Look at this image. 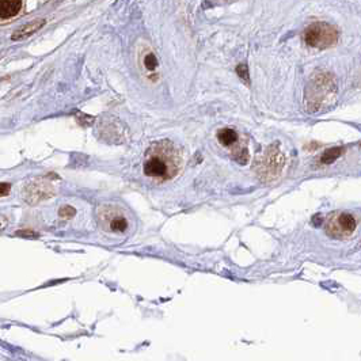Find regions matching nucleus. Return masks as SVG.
<instances>
[{
  "label": "nucleus",
  "instance_id": "1",
  "mask_svg": "<svg viewBox=\"0 0 361 361\" xmlns=\"http://www.w3.org/2000/svg\"><path fill=\"white\" fill-rule=\"evenodd\" d=\"M183 164L182 154L170 140H160L148 148L144 155V174L156 182L175 178Z\"/></svg>",
  "mask_w": 361,
  "mask_h": 361
},
{
  "label": "nucleus",
  "instance_id": "2",
  "mask_svg": "<svg viewBox=\"0 0 361 361\" xmlns=\"http://www.w3.org/2000/svg\"><path fill=\"white\" fill-rule=\"evenodd\" d=\"M306 109L312 114L330 110L337 102V84L329 74H318L311 78L306 89Z\"/></svg>",
  "mask_w": 361,
  "mask_h": 361
},
{
  "label": "nucleus",
  "instance_id": "3",
  "mask_svg": "<svg viewBox=\"0 0 361 361\" xmlns=\"http://www.w3.org/2000/svg\"><path fill=\"white\" fill-rule=\"evenodd\" d=\"M285 164V156L280 150L279 144H272L257 162V174L265 182L276 179Z\"/></svg>",
  "mask_w": 361,
  "mask_h": 361
},
{
  "label": "nucleus",
  "instance_id": "4",
  "mask_svg": "<svg viewBox=\"0 0 361 361\" xmlns=\"http://www.w3.org/2000/svg\"><path fill=\"white\" fill-rule=\"evenodd\" d=\"M307 45L316 49H326L335 45L338 41V31L326 22H316L308 26L304 33Z\"/></svg>",
  "mask_w": 361,
  "mask_h": 361
},
{
  "label": "nucleus",
  "instance_id": "5",
  "mask_svg": "<svg viewBox=\"0 0 361 361\" xmlns=\"http://www.w3.org/2000/svg\"><path fill=\"white\" fill-rule=\"evenodd\" d=\"M356 227H357V222L352 215L338 212L330 216V219L326 222V232L331 238L344 239V238L350 237L354 232Z\"/></svg>",
  "mask_w": 361,
  "mask_h": 361
},
{
  "label": "nucleus",
  "instance_id": "6",
  "mask_svg": "<svg viewBox=\"0 0 361 361\" xmlns=\"http://www.w3.org/2000/svg\"><path fill=\"white\" fill-rule=\"evenodd\" d=\"M101 223L112 233H125L129 229V219L125 210L118 206H103L101 209Z\"/></svg>",
  "mask_w": 361,
  "mask_h": 361
},
{
  "label": "nucleus",
  "instance_id": "7",
  "mask_svg": "<svg viewBox=\"0 0 361 361\" xmlns=\"http://www.w3.org/2000/svg\"><path fill=\"white\" fill-rule=\"evenodd\" d=\"M218 140H219V143L223 144L225 148H229V150L241 141L237 131H233V129L231 128H224L222 129V131H219Z\"/></svg>",
  "mask_w": 361,
  "mask_h": 361
},
{
  "label": "nucleus",
  "instance_id": "8",
  "mask_svg": "<svg viewBox=\"0 0 361 361\" xmlns=\"http://www.w3.org/2000/svg\"><path fill=\"white\" fill-rule=\"evenodd\" d=\"M20 0H0V18H11L20 10Z\"/></svg>",
  "mask_w": 361,
  "mask_h": 361
},
{
  "label": "nucleus",
  "instance_id": "9",
  "mask_svg": "<svg viewBox=\"0 0 361 361\" xmlns=\"http://www.w3.org/2000/svg\"><path fill=\"white\" fill-rule=\"evenodd\" d=\"M44 25H45V20H44V19L34 20V22H31V24H28L26 26L18 29V30H16L15 33H14V35H12V39L26 38V37L31 35L33 33H35V31L38 30V29L43 28Z\"/></svg>",
  "mask_w": 361,
  "mask_h": 361
},
{
  "label": "nucleus",
  "instance_id": "10",
  "mask_svg": "<svg viewBox=\"0 0 361 361\" xmlns=\"http://www.w3.org/2000/svg\"><path fill=\"white\" fill-rule=\"evenodd\" d=\"M231 155H232V158L237 160L238 163L246 164L249 162V150H247L246 144H242V141H239L237 145H233L231 148Z\"/></svg>",
  "mask_w": 361,
  "mask_h": 361
},
{
  "label": "nucleus",
  "instance_id": "11",
  "mask_svg": "<svg viewBox=\"0 0 361 361\" xmlns=\"http://www.w3.org/2000/svg\"><path fill=\"white\" fill-rule=\"evenodd\" d=\"M345 154V148L344 147H334L330 150H326L321 156V163L322 164H331L334 163L338 158H341Z\"/></svg>",
  "mask_w": 361,
  "mask_h": 361
},
{
  "label": "nucleus",
  "instance_id": "12",
  "mask_svg": "<svg viewBox=\"0 0 361 361\" xmlns=\"http://www.w3.org/2000/svg\"><path fill=\"white\" fill-rule=\"evenodd\" d=\"M144 67H145V70L148 71V72H151V75H150V78L152 79V80H155V76L156 75L154 74L156 71V68H158V58H156V56L154 55V53H147V55L144 56Z\"/></svg>",
  "mask_w": 361,
  "mask_h": 361
},
{
  "label": "nucleus",
  "instance_id": "13",
  "mask_svg": "<svg viewBox=\"0 0 361 361\" xmlns=\"http://www.w3.org/2000/svg\"><path fill=\"white\" fill-rule=\"evenodd\" d=\"M75 215H76V209L70 205L61 206L60 210H58V216H60L61 219H72Z\"/></svg>",
  "mask_w": 361,
  "mask_h": 361
},
{
  "label": "nucleus",
  "instance_id": "14",
  "mask_svg": "<svg viewBox=\"0 0 361 361\" xmlns=\"http://www.w3.org/2000/svg\"><path fill=\"white\" fill-rule=\"evenodd\" d=\"M237 74L239 75V78L242 79V80H245L247 84H249V70H247V66H245V64H241V66L237 67Z\"/></svg>",
  "mask_w": 361,
  "mask_h": 361
},
{
  "label": "nucleus",
  "instance_id": "15",
  "mask_svg": "<svg viewBox=\"0 0 361 361\" xmlns=\"http://www.w3.org/2000/svg\"><path fill=\"white\" fill-rule=\"evenodd\" d=\"M10 189H11V185H10V183H0V197L7 196Z\"/></svg>",
  "mask_w": 361,
  "mask_h": 361
},
{
  "label": "nucleus",
  "instance_id": "16",
  "mask_svg": "<svg viewBox=\"0 0 361 361\" xmlns=\"http://www.w3.org/2000/svg\"><path fill=\"white\" fill-rule=\"evenodd\" d=\"M16 235H18V237H24V238H37L38 237V235L33 232V231H16Z\"/></svg>",
  "mask_w": 361,
  "mask_h": 361
}]
</instances>
